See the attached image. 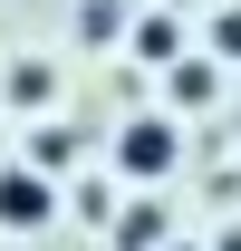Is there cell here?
Here are the masks:
<instances>
[{
  "instance_id": "1",
  "label": "cell",
  "mask_w": 241,
  "mask_h": 251,
  "mask_svg": "<svg viewBox=\"0 0 241 251\" xmlns=\"http://www.w3.org/2000/svg\"><path fill=\"white\" fill-rule=\"evenodd\" d=\"M174 164H183V135H174V116H125V126H116V174L154 184V174H174Z\"/></svg>"
},
{
  "instance_id": "2",
  "label": "cell",
  "mask_w": 241,
  "mask_h": 251,
  "mask_svg": "<svg viewBox=\"0 0 241 251\" xmlns=\"http://www.w3.org/2000/svg\"><path fill=\"white\" fill-rule=\"evenodd\" d=\"M48 213H58V184H48L39 164H0V222H10V232H39Z\"/></svg>"
},
{
  "instance_id": "3",
  "label": "cell",
  "mask_w": 241,
  "mask_h": 251,
  "mask_svg": "<svg viewBox=\"0 0 241 251\" xmlns=\"http://www.w3.org/2000/svg\"><path fill=\"white\" fill-rule=\"evenodd\" d=\"M125 39H135V58H145V68H174V58H183V29L164 20V10H145V20H135Z\"/></svg>"
},
{
  "instance_id": "4",
  "label": "cell",
  "mask_w": 241,
  "mask_h": 251,
  "mask_svg": "<svg viewBox=\"0 0 241 251\" xmlns=\"http://www.w3.org/2000/svg\"><path fill=\"white\" fill-rule=\"evenodd\" d=\"M116 242L125 251H164V203H125V213H116Z\"/></svg>"
},
{
  "instance_id": "5",
  "label": "cell",
  "mask_w": 241,
  "mask_h": 251,
  "mask_svg": "<svg viewBox=\"0 0 241 251\" xmlns=\"http://www.w3.org/2000/svg\"><path fill=\"white\" fill-rule=\"evenodd\" d=\"M212 87H222V68H212V58H174V106H203Z\"/></svg>"
},
{
  "instance_id": "6",
  "label": "cell",
  "mask_w": 241,
  "mask_h": 251,
  "mask_svg": "<svg viewBox=\"0 0 241 251\" xmlns=\"http://www.w3.org/2000/svg\"><path fill=\"white\" fill-rule=\"evenodd\" d=\"M48 87H58V77H48L39 58H20V68H10V97H20V106H48Z\"/></svg>"
},
{
  "instance_id": "7",
  "label": "cell",
  "mask_w": 241,
  "mask_h": 251,
  "mask_svg": "<svg viewBox=\"0 0 241 251\" xmlns=\"http://www.w3.org/2000/svg\"><path fill=\"white\" fill-rule=\"evenodd\" d=\"M77 29H87V39H116L125 10H116V0H77Z\"/></svg>"
},
{
  "instance_id": "8",
  "label": "cell",
  "mask_w": 241,
  "mask_h": 251,
  "mask_svg": "<svg viewBox=\"0 0 241 251\" xmlns=\"http://www.w3.org/2000/svg\"><path fill=\"white\" fill-rule=\"evenodd\" d=\"M212 58H241V0H232V10H212Z\"/></svg>"
},
{
  "instance_id": "9",
  "label": "cell",
  "mask_w": 241,
  "mask_h": 251,
  "mask_svg": "<svg viewBox=\"0 0 241 251\" xmlns=\"http://www.w3.org/2000/svg\"><path fill=\"white\" fill-rule=\"evenodd\" d=\"M164 251H193V242H164Z\"/></svg>"
}]
</instances>
